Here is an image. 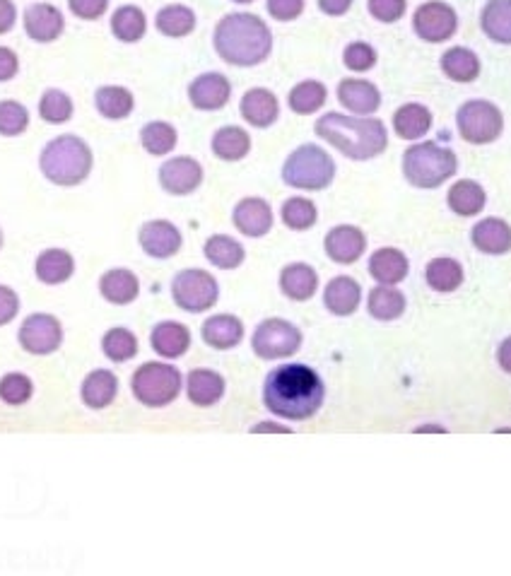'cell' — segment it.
<instances>
[{
    "instance_id": "39",
    "label": "cell",
    "mask_w": 511,
    "mask_h": 576,
    "mask_svg": "<svg viewBox=\"0 0 511 576\" xmlns=\"http://www.w3.org/2000/svg\"><path fill=\"white\" fill-rule=\"evenodd\" d=\"M442 70L454 82H473L480 75V58L466 46H454L442 56Z\"/></svg>"
},
{
    "instance_id": "58",
    "label": "cell",
    "mask_w": 511,
    "mask_h": 576,
    "mask_svg": "<svg viewBox=\"0 0 511 576\" xmlns=\"http://www.w3.org/2000/svg\"><path fill=\"white\" fill-rule=\"evenodd\" d=\"M251 432H290V429H287V427H275L273 422H261V425L251 429Z\"/></svg>"
},
{
    "instance_id": "18",
    "label": "cell",
    "mask_w": 511,
    "mask_h": 576,
    "mask_svg": "<svg viewBox=\"0 0 511 576\" xmlns=\"http://www.w3.org/2000/svg\"><path fill=\"white\" fill-rule=\"evenodd\" d=\"M338 102L357 116H372L381 107V92L374 82L345 78L338 85Z\"/></svg>"
},
{
    "instance_id": "33",
    "label": "cell",
    "mask_w": 511,
    "mask_h": 576,
    "mask_svg": "<svg viewBox=\"0 0 511 576\" xmlns=\"http://www.w3.org/2000/svg\"><path fill=\"white\" fill-rule=\"evenodd\" d=\"M480 25L492 41L511 44V0H487Z\"/></svg>"
},
{
    "instance_id": "44",
    "label": "cell",
    "mask_w": 511,
    "mask_h": 576,
    "mask_svg": "<svg viewBox=\"0 0 511 576\" xmlns=\"http://www.w3.org/2000/svg\"><path fill=\"white\" fill-rule=\"evenodd\" d=\"M102 350L111 362H128L138 355V338L128 328H111L104 333Z\"/></svg>"
},
{
    "instance_id": "1",
    "label": "cell",
    "mask_w": 511,
    "mask_h": 576,
    "mask_svg": "<svg viewBox=\"0 0 511 576\" xmlns=\"http://www.w3.org/2000/svg\"><path fill=\"white\" fill-rule=\"evenodd\" d=\"M326 398L321 376L307 364H285L273 369L263 384V403L285 420H309L319 413Z\"/></svg>"
},
{
    "instance_id": "7",
    "label": "cell",
    "mask_w": 511,
    "mask_h": 576,
    "mask_svg": "<svg viewBox=\"0 0 511 576\" xmlns=\"http://www.w3.org/2000/svg\"><path fill=\"white\" fill-rule=\"evenodd\" d=\"M131 391L140 403L148 408H164L174 403L181 393V372L172 364L145 362L135 369Z\"/></svg>"
},
{
    "instance_id": "3",
    "label": "cell",
    "mask_w": 511,
    "mask_h": 576,
    "mask_svg": "<svg viewBox=\"0 0 511 576\" xmlns=\"http://www.w3.org/2000/svg\"><path fill=\"white\" fill-rule=\"evenodd\" d=\"M215 51L229 66H258L273 51V34L261 17L251 13L225 15L215 27Z\"/></svg>"
},
{
    "instance_id": "55",
    "label": "cell",
    "mask_w": 511,
    "mask_h": 576,
    "mask_svg": "<svg viewBox=\"0 0 511 576\" xmlns=\"http://www.w3.org/2000/svg\"><path fill=\"white\" fill-rule=\"evenodd\" d=\"M17 20V10L13 5V0H0V34L10 32L15 27Z\"/></svg>"
},
{
    "instance_id": "43",
    "label": "cell",
    "mask_w": 511,
    "mask_h": 576,
    "mask_svg": "<svg viewBox=\"0 0 511 576\" xmlns=\"http://www.w3.org/2000/svg\"><path fill=\"white\" fill-rule=\"evenodd\" d=\"M176 140H179L176 128L167 121H152L140 131V143L155 157L169 155L176 148Z\"/></svg>"
},
{
    "instance_id": "56",
    "label": "cell",
    "mask_w": 511,
    "mask_h": 576,
    "mask_svg": "<svg viewBox=\"0 0 511 576\" xmlns=\"http://www.w3.org/2000/svg\"><path fill=\"white\" fill-rule=\"evenodd\" d=\"M350 8H352V0H319L321 13L331 15V17L345 15Z\"/></svg>"
},
{
    "instance_id": "17",
    "label": "cell",
    "mask_w": 511,
    "mask_h": 576,
    "mask_svg": "<svg viewBox=\"0 0 511 576\" xmlns=\"http://www.w3.org/2000/svg\"><path fill=\"white\" fill-rule=\"evenodd\" d=\"M63 22L61 10L54 8L49 3H34L25 10V32L29 39L37 41V44H51L63 34Z\"/></svg>"
},
{
    "instance_id": "46",
    "label": "cell",
    "mask_w": 511,
    "mask_h": 576,
    "mask_svg": "<svg viewBox=\"0 0 511 576\" xmlns=\"http://www.w3.org/2000/svg\"><path fill=\"white\" fill-rule=\"evenodd\" d=\"M39 114L46 123H66L73 116V102H70L66 92L46 90L41 94Z\"/></svg>"
},
{
    "instance_id": "6",
    "label": "cell",
    "mask_w": 511,
    "mask_h": 576,
    "mask_svg": "<svg viewBox=\"0 0 511 576\" xmlns=\"http://www.w3.org/2000/svg\"><path fill=\"white\" fill-rule=\"evenodd\" d=\"M336 179V162L319 145H299L283 164V181L299 191H323Z\"/></svg>"
},
{
    "instance_id": "47",
    "label": "cell",
    "mask_w": 511,
    "mask_h": 576,
    "mask_svg": "<svg viewBox=\"0 0 511 576\" xmlns=\"http://www.w3.org/2000/svg\"><path fill=\"white\" fill-rule=\"evenodd\" d=\"M34 393V384L27 374L10 372L0 379V401L8 405H25Z\"/></svg>"
},
{
    "instance_id": "11",
    "label": "cell",
    "mask_w": 511,
    "mask_h": 576,
    "mask_svg": "<svg viewBox=\"0 0 511 576\" xmlns=\"http://www.w3.org/2000/svg\"><path fill=\"white\" fill-rule=\"evenodd\" d=\"M413 29L415 34L427 44H442L449 41L458 29V15L451 5L442 3V0H430L422 3L413 15Z\"/></svg>"
},
{
    "instance_id": "38",
    "label": "cell",
    "mask_w": 511,
    "mask_h": 576,
    "mask_svg": "<svg viewBox=\"0 0 511 576\" xmlns=\"http://www.w3.org/2000/svg\"><path fill=\"white\" fill-rule=\"evenodd\" d=\"M111 32L114 37L123 41V44H135L145 37L148 32V20H145V13L138 8V5H123L111 17Z\"/></svg>"
},
{
    "instance_id": "12",
    "label": "cell",
    "mask_w": 511,
    "mask_h": 576,
    "mask_svg": "<svg viewBox=\"0 0 511 576\" xmlns=\"http://www.w3.org/2000/svg\"><path fill=\"white\" fill-rule=\"evenodd\" d=\"M20 345L29 355H51L61 348L63 326L51 314H32L20 326Z\"/></svg>"
},
{
    "instance_id": "2",
    "label": "cell",
    "mask_w": 511,
    "mask_h": 576,
    "mask_svg": "<svg viewBox=\"0 0 511 576\" xmlns=\"http://www.w3.org/2000/svg\"><path fill=\"white\" fill-rule=\"evenodd\" d=\"M314 131L340 155L357 162L374 160L389 145L386 126L372 116H345L338 111H328L316 121Z\"/></svg>"
},
{
    "instance_id": "27",
    "label": "cell",
    "mask_w": 511,
    "mask_h": 576,
    "mask_svg": "<svg viewBox=\"0 0 511 576\" xmlns=\"http://www.w3.org/2000/svg\"><path fill=\"white\" fill-rule=\"evenodd\" d=\"M408 256L403 251L393 249V246H384V249L374 251L369 258V275L379 282V285H398L408 278Z\"/></svg>"
},
{
    "instance_id": "37",
    "label": "cell",
    "mask_w": 511,
    "mask_h": 576,
    "mask_svg": "<svg viewBox=\"0 0 511 576\" xmlns=\"http://www.w3.org/2000/svg\"><path fill=\"white\" fill-rule=\"evenodd\" d=\"M251 138L244 128L225 126L213 135V152L215 157L225 162H239L249 155Z\"/></svg>"
},
{
    "instance_id": "48",
    "label": "cell",
    "mask_w": 511,
    "mask_h": 576,
    "mask_svg": "<svg viewBox=\"0 0 511 576\" xmlns=\"http://www.w3.org/2000/svg\"><path fill=\"white\" fill-rule=\"evenodd\" d=\"M27 126H29V111L22 107L20 102H13V99L0 102V135L15 138V135L25 133Z\"/></svg>"
},
{
    "instance_id": "9",
    "label": "cell",
    "mask_w": 511,
    "mask_h": 576,
    "mask_svg": "<svg viewBox=\"0 0 511 576\" xmlns=\"http://www.w3.org/2000/svg\"><path fill=\"white\" fill-rule=\"evenodd\" d=\"M172 297L179 309L189 314H201V311L213 309L220 299V285L210 273L201 268L181 270L172 280Z\"/></svg>"
},
{
    "instance_id": "29",
    "label": "cell",
    "mask_w": 511,
    "mask_h": 576,
    "mask_svg": "<svg viewBox=\"0 0 511 576\" xmlns=\"http://www.w3.org/2000/svg\"><path fill=\"white\" fill-rule=\"evenodd\" d=\"M116 393H119V379L109 369H95L82 381V403L92 410H102L114 403Z\"/></svg>"
},
{
    "instance_id": "49",
    "label": "cell",
    "mask_w": 511,
    "mask_h": 576,
    "mask_svg": "<svg viewBox=\"0 0 511 576\" xmlns=\"http://www.w3.org/2000/svg\"><path fill=\"white\" fill-rule=\"evenodd\" d=\"M343 63L352 73H367V70L377 66V51L367 41H352L343 51Z\"/></svg>"
},
{
    "instance_id": "25",
    "label": "cell",
    "mask_w": 511,
    "mask_h": 576,
    "mask_svg": "<svg viewBox=\"0 0 511 576\" xmlns=\"http://www.w3.org/2000/svg\"><path fill=\"white\" fill-rule=\"evenodd\" d=\"M205 345L215 350H232L244 340V323L232 314H215L201 328Z\"/></svg>"
},
{
    "instance_id": "50",
    "label": "cell",
    "mask_w": 511,
    "mask_h": 576,
    "mask_svg": "<svg viewBox=\"0 0 511 576\" xmlns=\"http://www.w3.org/2000/svg\"><path fill=\"white\" fill-rule=\"evenodd\" d=\"M405 5H408L405 0H369L367 8L374 20L384 22V25H391V22L401 20L405 13Z\"/></svg>"
},
{
    "instance_id": "28",
    "label": "cell",
    "mask_w": 511,
    "mask_h": 576,
    "mask_svg": "<svg viewBox=\"0 0 511 576\" xmlns=\"http://www.w3.org/2000/svg\"><path fill=\"white\" fill-rule=\"evenodd\" d=\"M280 290L292 302H307L319 290V275L307 263H290L280 273Z\"/></svg>"
},
{
    "instance_id": "34",
    "label": "cell",
    "mask_w": 511,
    "mask_h": 576,
    "mask_svg": "<svg viewBox=\"0 0 511 576\" xmlns=\"http://www.w3.org/2000/svg\"><path fill=\"white\" fill-rule=\"evenodd\" d=\"M203 254L215 268H222V270L239 268L246 258L244 246L239 244L237 239L227 237V234H215V237H210L203 246Z\"/></svg>"
},
{
    "instance_id": "5",
    "label": "cell",
    "mask_w": 511,
    "mask_h": 576,
    "mask_svg": "<svg viewBox=\"0 0 511 576\" xmlns=\"http://www.w3.org/2000/svg\"><path fill=\"white\" fill-rule=\"evenodd\" d=\"M456 169L458 160L454 150L432 140L410 145L403 152V174L415 188H439L456 174Z\"/></svg>"
},
{
    "instance_id": "35",
    "label": "cell",
    "mask_w": 511,
    "mask_h": 576,
    "mask_svg": "<svg viewBox=\"0 0 511 576\" xmlns=\"http://www.w3.org/2000/svg\"><path fill=\"white\" fill-rule=\"evenodd\" d=\"M405 295L391 285H379L369 292L367 309L377 321H396L405 311Z\"/></svg>"
},
{
    "instance_id": "13",
    "label": "cell",
    "mask_w": 511,
    "mask_h": 576,
    "mask_svg": "<svg viewBox=\"0 0 511 576\" xmlns=\"http://www.w3.org/2000/svg\"><path fill=\"white\" fill-rule=\"evenodd\" d=\"M160 184L172 196H189L203 184V167L193 157H172L160 167Z\"/></svg>"
},
{
    "instance_id": "45",
    "label": "cell",
    "mask_w": 511,
    "mask_h": 576,
    "mask_svg": "<svg viewBox=\"0 0 511 576\" xmlns=\"http://www.w3.org/2000/svg\"><path fill=\"white\" fill-rule=\"evenodd\" d=\"M280 215H283L285 225L290 229H295V232L311 229L316 225V220H319L316 205L311 203L309 198H302V196H295V198H290V201H285Z\"/></svg>"
},
{
    "instance_id": "42",
    "label": "cell",
    "mask_w": 511,
    "mask_h": 576,
    "mask_svg": "<svg viewBox=\"0 0 511 576\" xmlns=\"http://www.w3.org/2000/svg\"><path fill=\"white\" fill-rule=\"evenodd\" d=\"M155 25L164 37L181 39L196 29V15H193V10L186 8V5H167V8H162L160 13H157Z\"/></svg>"
},
{
    "instance_id": "60",
    "label": "cell",
    "mask_w": 511,
    "mask_h": 576,
    "mask_svg": "<svg viewBox=\"0 0 511 576\" xmlns=\"http://www.w3.org/2000/svg\"><path fill=\"white\" fill-rule=\"evenodd\" d=\"M0 249H3V229H0Z\"/></svg>"
},
{
    "instance_id": "15",
    "label": "cell",
    "mask_w": 511,
    "mask_h": 576,
    "mask_svg": "<svg viewBox=\"0 0 511 576\" xmlns=\"http://www.w3.org/2000/svg\"><path fill=\"white\" fill-rule=\"evenodd\" d=\"M138 242L145 254L152 258H172L179 254L184 237H181L179 227L169 220H152L140 227Z\"/></svg>"
},
{
    "instance_id": "30",
    "label": "cell",
    "mask_w": 511,
    "mask_h": 576,
    "mask_svg": "<svg viewBox=\"0 0 511 576\" xmlns=\"http://www.w3.org/2000/svg\"><path fill=\"white\" fill-rule=\"evenodd\" d=\"M432 128V111L425 104H403L401 109L393 114V131L403 140H420L422 135L430 133Z\"/></svg>"
},
{
    "instance_id": "16",
    "label": "cell",
    "mask_w": 511,
    "mask_h": 576,
    "mask_svg": "<svg viewBox=\"0 0 511 576\" xmlns=\"http://www.w3.org/2000/svg\"><path fill=\"white\" fill-rule=\"evenodd\" d=\"M232 97V85L222 73H203L191 82L189 99L198 111H217L227 107Z\"/></svg>"
},
{
    "instance_id": "20",
    "label": "cell",
    "mask_w": 511,
    "mask_h": 576,
    "mask_svg": "<svg viewBox=\"0 0 511 576\" xmlns=\"http://www.w3.org/2000/svg\"><path fill=\"white\" fill-rule=\"evenodd\" d=\"M152 350L164 360H176L184 357L191 348V331L179 321H162L152 328L150 333Z\"/></svg>"
},
{
    "instance_id": "26",
    "label": "cell",
    "mask_w": 511,
    "mask_h": 576,
    "mask_svg": "<svg viewBox=\"0 0 511 576\" xmlns=\"http://www.w3.org/2000/svg\"><path fill=\"white\" fill-rule=\"evenodd\" d=\"M99 292L107 299L109 304H116V307H126L138 299L140 295V280L133 270L126 268H114L107 270L99 280Z\"/></svg>"
},
{
    "instance_id": "32",
    "label": "cell",
    "mask_w": 511,
    "mask_h": 576,
    "mask_svg": "<svg viewBox=\"0 0 511 576\" xmlns=\"http://www.w3.org/2000/svg\"><path fill=\"white\" fill-rule=\"evenodd\" d=\"M446 203H449V208L454 210L456 215L473 217V215H480L485 210L487 193H485V188L478 184V181L461 179L449 188Z\"/></svg>"
},
{
    "instance_id": "51",
    "label": "cell",
    "mask_w": 511,
    "mask_h": 576,
    "mask_svg": "<svg viewBox=\"0 0 511 576\" xmlns=\"http://www.w3.org/2000/svg\"><path fill=\"white\" fill-rule=\"evenodd\" d=\"M268 13L278 22H292L304 13V0H268Z\"/></svg>"
},
{
    "instance_id": "54",
    "label": "cell",
    "mask_w": 511,
    "mask_h": 576,
    "mask_svg": "<svg viewBox=\"0 0 511 576\" xmlns=\"http://www.w3.org/2000/svg\"><path fill=\"white\" fill-rule=\"evenodd\" d=\"M20 70V61H17V54L13 49H5L0 46V82L13 80Z\"/></svg>"
},
{
    "instance_id": "8",
    "label": "cell",
    "mask_w": 511,
    "mask_h": 576,
    "mask_svg": "<svg viewBox=\"0 0 511 576\" xmlns=\"http://www.w3.org/2000/svg\"><path fill=\"white\" fill-rule=\"evenodd\" d=\"M456 126L461 138L473 145H487L504 131V116L499 107H495L487 99H471L463 104L456 114Z\"/></svg>"
},
{
    "instance_id": "14",
    "label": "cell",
    "mask_w": 511,
    "mask_h": 576,
    "mask_svg": "<svg viewBox=\"0 0 511 576\" xmlns=\"http://www.w3.org/2000/svg\"><path fill=\"white\" fill-rule=\"evenodd\" d=\"M323 249H326L331 261L340 263V266H350V263L360 261L364 251H367V237H364L360 227L338 225L326 234Z\"/></svg>"
},
{
    "instance_id": "21",
    "label": "cell",
    "mask_w": 511,
    "mask_h": 576,
    "mask_svg": "<svg viewBox=\"0 0 511 576\" xmlns=\"http://www.w3.org/2000/svg\"><path fill=\"white\" fill-rule=\"evenodd\" d=\"M471 242L487 256H504L511 251V227L499 217H485L473 227Z\"/></svg>"
},
{
    "instance_id": "23",
    "label": "cell",
    "mask_w": 511,
    "mask_h": 576,
    "mask_svg": "<svg viewBox=\"0 0 511 576\" xmlns=\"http://www.w3.org/2000/svg\"><path fill=\"white\" fill-rule=\"evenodd\" d=\"M242 116L246 123H251L254 128H268L278 121L280 116V104L278 97L266 87H254L242 97Z\"/></svg>"
},
{
    "instance_id": "57",
    "label": "cell",
    "mask_w": 511,
    "mask_h": 576,
    "mask_svg": "<svg viewBox=\"0 0 511 576\" xmlns=\"http://www.w3.org/2000/svg\"><path fill=\"white\" fill-rule=\"evenodd\" d=\"M497 362H499V367L504 369V372L511 374V335L507 340H504L502 345H499V350H497Z\"/></svg>"
},
{
    "instance_id": "4",
    "label": "cell",
    "mask_w": 511,
    "mask_h": 576,
    "mask_svg": "<svg viewBox=\"0 0 511 576\" xmlns=\"http://www.w3.org/2000/svg\"><path fill=\"white\" fill-rule=\"evenodd\" d=\"M41 174L56 186H78L92 172V150L78 135H58L39 157Z\"/></svg>"
},
{
    "instance_id": "31",
    "label": "cell",
    "mask_w": 511,
    "mask_h": 576,
    "mask_svg": "<svg viewBox=\"0 0 511 576\" xmlns=\"http://www.w3.org/2000/svg\"><path fill=\"white\" fill-rule=\"evenodd\" d=\"M34 273H37L39 282H44V285H63V282L73 278L75 261L68 251L46 249L41 251L37 263H34Z\"/></svg>"
},
{
    "instance_id": "53",
    "label": "cell",
    "mask_w": 511,
    "mask_h": 576,
    "mask_svg": "<svg viewBox=\"0 0 511 576\" xmlns=\"http://www.w3.org/2000/svg\"><path fill=\"white\" fill-rule=\"evenodd\" d=\"M20 311V297L8 285H0V326L10 323Z\"/></svg>"
},
{
    "instance_id": "41",
    "label": "cell",
    "mask_w": 511,
    "mask_h": 576,
    "mask_svg": "<svg viewBox=\"0 0 511 576\" xmlns=\"http://www.w3.org/2000/svg\"><path fill=\"white\" fill-rule=\"evenodd\" d=\"M326 85L319 80H304L299 82V85L292 87L290 97H287V102H290V109L295 111L299 116H309V114H316L323 104H326Z\"/></svg>"
},
{
    "instance_id": "52",
    "label": "cell",
    "mask_w": 511,
    "mask_h": 576,
    "mask_svg": "<svg viewBox=\"0 0 511 576\" xmlns=\"http://www.w3.org/2000/svg\"><path fill=\"white\" fill-rule=\"evenodd\" d=\"M70 10H73L75 17L80 20H97L107 13L109 0H68Z\"/></svg>"
},
{
    "instance_id": "59",
    "label": "cell",
    "mask_w": 511,
    "mask_h": 576,
    "mask_svg": "<svg viewBox=\"0 0 511 576\" xmlns=\"http://www.w3.org/2000/svg\"><path fill=\"white\" fill-rule=\"evenodd\" d=\"M232 3H254V0H232Z\"/></svg>"
},
{
    "instance_id": "24",
    "label": "cell",
    "mask_w": 511,
    "mask_h": 576,
    "mask_svg": "<svg viewBox=\"0 0 511 576\" xmlns=\"http://www.w3.org/2000/svg\"><path fill=\"white\" fill-rule=\"evenodd\" d=\"M186 396L198 408L217 405L225 396V379L213 369H193L186 376Z\"/></svg>"
},
{
    "instance_id": "10",
    "label": "cell",
    "mask_w": 511,
    "mask_h": 576,
    "mask_svg": "<svg viewBox=\"0 0 511 576\" xmlns=\"http://www.w3.org/2000/svg\"><path fill=\"white\" fill-rule=\"evenodd\" d=\"M251 348L261 360H285L302 348V331L285 319H266L258 323Z\"/></svg>"
},
{
    "instance_id": "40",
    "label": "cell",
    "mask_w": 511,
    "mask_h": 576,
    "mask_svg": "<svg viewBox=\"0 0 511 576\" xmlns=\"http://www.w3.org/2000/svg\"><path fill=\"white\" fill-rule=\"evenodd\" d=\"M425 280L434 292L446 295V292H454L463 285V266L454 258H434L427 263Z\"/></svg>"
},
{
    "instance_id": "19",
    "label": "cell",
    "mask_w": 511,
    "mask_h": 576,
    "mask_svg": "<svg viewBox=\"0 0 511 576\" xmlns=\"http://www.w3.org/2000/svg\"><path fill=\"white\" fill-rule=\"evenodd\" d=\"M232 220L239 232L251 239H258L266 237L270 227H273V210H270L268 201H263V198H244L234 208Z\"/></svg>"
},
{
    "instance_id": "36",
    "label": "cell",
    "mask_w": 511,
    "mask_h": 576,
    "mask_svg": "<svg viewBox=\"0 0 511 576\" xmlns=\"http://www.w3.org/2000/svg\"><path fill=\"white\" fill-rule=\"evenodd\" d=\"M95 107H97L99 114L104 116V119L121 121V119H126V116L131 114L133 107H135L133 92L126 90V87H119V85L99 87L97 94H95Z\"/></svg>"
},
{
    "instance_id": "22",
    "label": "cell",
    "mask_w": 511,
    "mask_h": 576,
    "mask_svg": "<svg viewBox=\"0 0 511 576\" xmlns=\"http://www.w3.org/2000/svg\"><path fill=\"white\" fill-rule=\"evenodd\" d=\"M362 302V287L355 278H348V275H338L326 285L323 290V304L331 314L336 316H352L357 309H360Z\"/></svg>"
}]
</instances>
